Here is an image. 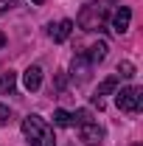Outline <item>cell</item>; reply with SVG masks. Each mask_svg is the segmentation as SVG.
<instances>
[{"instance_id":"cell-1","label":"cell","mask_w":143,"mask_h":146,"mask_svg":"<svg viewBox=\"0 0 143 146\" xmlns=\"http://www.w3.org/2000/svg\"><path fill=\"white\" fill-rule=\"evenodd\" d=\"M109 11H112V0H90L79 11V25L84 31H104L107 20H109Z\"/></svg>"},{"instance_id":"cell-2","label":"cell","mask_w":143,"mask_h":146,"mask_svg":"<svg viewBox=\"0 0 143 146\" xmlns=\"http://www.w3.org/2000/svg\"><path fill=\"white\" fill-rule=\"evenodd\" d=\"M23 135L28 138V143H31V146H56L54 129L48 127V121L39 118V115H28V118H23Z\"/></svg>"},{"instance_id":"cell-3","label":"cell","mask_w":143,"mask_h":146,"mask_svg":"<svg viewBox=\"0 0 143 146\" xmlns=\"http://www.w3.org/2000/svg\"><path fill=\"white\" fill-rule=\"evenodd\" d=\"M115 104L124 112H138L140 104H143V90L140 87H121L115 93Z\"/></svg>"},{"instance_id":"cell-4","label":"cell","mask_w":143,"mask_h":146,"mask_svg":"<svg viewBox=\"0 0 143 146\" xmlns=\"http://www.w3.org/2000/svg\"><path fill=\"white\" fill-rule=\"evenodd\" d=\"M79 129H81V143H87V146H101L104 143V127H98L93 118L84 121V124H79Z\"/></svg>"},{"instance_id":"cell-5","label":"cell","mask_w":143,"mask_h":146,"mask_svg":"<svg viewBox=\"0 0 143 146\" xmlns=\"http://www.w3.org/2000/svg\"><path fill=\"white\" fill-rule=\"evenodd\" d=\"M90 68H93V62H90V59H87L84 54H76V56H73V65H70L73 79H79V82H87Z\"/></svg>"},{"instance_id":"cell-6","label":"cell","mask_w":143,"mask_h":146,"mask_svg":"<svg viewBox=\"0 0 143 146\" xmlns=\"http://www.w3.org/2000/svg\"><path fill=\"white\" fill-rule=\"evenodd\" d=\"M23 84H25L28 93H36L39 84H42V68H39V65H31V68L25 70V76H23Z\"/></svg>"},{"instance_id":"cell-7","label":"cell","mask_w":143,"mask_h":146,"mask_svg":"<svg viewBox=\"0 0 143 146\" xmlns=\"http://www.w3.org/2000/svg\"><path fill=\"white\" fill-rule=\"evenodd\" d=\"M129 23H132V11H129L126 6H121V9L112 14V31H115V34H124L126 28H129Z\"/></svg>"},{"instance_id":"cell-8","label":"cell","mask_w":143,"mask_h":146,"mask_svg":"<svg viewBox=\"0 0 143 146\" xmlns=\"http://www.w3.org/2000/svg\"><path fill=\"white\" fill-rule=\"evenodd\" d=\"M70 31H73V23L70 20H62V23H56V25L48 28V36H51L54 42H65V39L70 36Z\"/></svg>"},{"instance_id":"cell-9","label":"cell","mask_w":143,"mask_h":146,"mask_svg":"<svg viewBox=\"0 0 143 146\" xmlns=\"http://www.w3.org/2000/svg\"><path fill=\"white\" fill-rule=\"evenodd\" d=\"M115 87H118V79H115V76H112V79H107V82H101V84H98V90L93 93V104L101 110V107H104V96H107V93H112Z\"/></svg>"},{"instance_id":"cell-10","label":"cell","mask_w":143,"mask_h":146,"mask_svg":"<svg viewBox=\"0 0 143 146\" xmlns=\"http://www.w3.org/2000/svg\"><path fill=\"white\" fill-rule=\"evenodd\" d=\"M107 51H109V48H107V42H95V45H90V48H87V54H84V56H87L90 62L95 65V62H104Z\"/></svg>"},{"instance_id":"cell-11","label":"cell","mask_w":143,"mask_h":146,"mask_svg":"<svg viewBox=\"0 0 143 146\" xmlns=\"http://www.w3.org/2000/svg\"><path fill=\"white\" fill-rule=\"evenodd\" d=\"M14 87H17V73H3L0 76V93H14Z\"/></svg>"},{"instance_id":"cell-12","label":"cell","mask_w":143,"mask_h":146,"mask_svg":"<svg viewBox=\"0 0 143 146\" xmlns=\"http://www.w3.org/2000/svg\"><path fill=\"white\" fill-rule=\"evenodd\" d=\"M54 124H59V127H70L73 115L68 112V110H56V112H54Z\"/></svg>"},{"instance_id":"cell-13","label":"cell","mask_w":143,"mask_h":146,"mask_svg":"<svg viewBox=\"0 0 143 146\" xmlns=\"http://www.w3.org/2000/svg\"><path fill=\"white\" fill-rule=\"evenodd\" d=\"M118 73H121V76H126V79H129V76H135L132 62H121V65H118Z\"/></svg>"},{"instance_id":"cell-14","label":"cell","mask_w":143,"mask_h":146,"mask_svg":"<svg viewBox=\"0 0 143 146\" xmlns=\"http://www.w3.org/2000/svg\"><path fill=\"white\" fill-rule=\"evenodd\" d=\"M9 118H11L9 107H6V104H0V127H3V124H9Z\"/></svg>"},{"instance_id":"cell-15","label":"cell","mask_w":143,"mask_h":146,"mask_svg":"<svg viewBox=\"0 0 143 146\" xmlns=\"http://www.w3.org/2000/svg\"><path fill=\"white\" fill-rule=\"evenodd\" d=\"M14 3H17V0H0V14H6V11H9Z\"/></svg>"},{"instance_id":"cell-16","label":"cell","mask_w":143,"mask_h":146,"mask_svg":"<svg viewBox=\"0 0 143 146\" xmlns=\"http://www.w3.org/2000/svg\"><path fill=\"white\" fill-rule=\"evenodd\" d=\"M3 45H6V34L0 31V48H3Z\"/></svg>"},{"instance_id":"cell-17","label":"cell","mask_w":143,"mask_h":146,"mask_svg":"<svg viewBox=\"0 0 143 146\" xmlns=\"http://www.w3.org/2000/svg\"><path fill=\"white\" fill-rule=\"evenodd\" d=\"M34 3H36V6H42V0H34Z\"/></svg>"}]
</instances>
